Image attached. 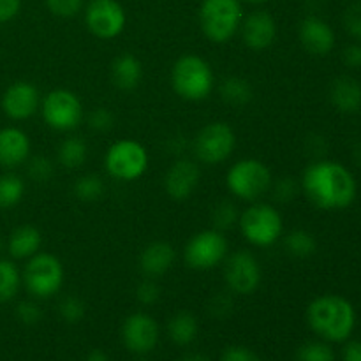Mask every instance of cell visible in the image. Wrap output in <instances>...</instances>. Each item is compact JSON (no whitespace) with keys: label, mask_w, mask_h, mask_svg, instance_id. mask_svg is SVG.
<instances>
[{"label":"cell","mask_w":361,"mask_h":361,"mask_svg":"<svg viewBox=\"0 0 361 361\" xmlns=\"http://www.w3.org/2000/svg\"><path fill=\"white\" fill-rule=\"evenodd\" d=\"M300 189L321 210L334 212L351 207L356 200V180L345 166L335 161H317L307 166Z\"/></svg>","instance_id":"obj_1"},{"label":"cell","mask_w":361,"mask_h":361,"mask_svg":"<svg viewBox=\"0 0 361 361\" xmlns=\"http://www.w3.org/2000/svg\"><path fill=\"white\" fill-rule=\"evenodd\" d=\"M307 321L324 341L342 342L355 330L356 314L349 300L338 295H323L310 302Z\"/></svg>","instance_id":"obj_2"},{"label":"cell","mask_w":361,"mask_h":361,"mask_svg":"<svg viewBox=\"0 0 361 361\" xmlns=\"http://www.w3.org/2000/svg\"><path fill=\"white\" fill-rule=\"evenodd\" d=\"M215 74L210 63L197 55H182L171 69V87L180 99L189 102L204 101L212 94Z\"/></svg>","instance_id":"obj_3"},{"label":"cell","mask_w":361,"mask_h":361,"mask_svg":"<svg viewBox=\"0 0 361 361\" xmlns=\"http://www.w3.org/2000/svg\"><path fill=\"white\" fill-rule=\"evenodd\" d=\"M243 7L240 0H203L200 7V25L204 37L215 44L229 42L240 30Z\"/></svg>","instance_id":"obj_4"},{"label":"cell","mask_w":361,"mask_h":361,"mask_svg":"<svg viewBox=\"0 0 361 361\" xmlns=\"http://www.w3.org/2000/svg\"><path fill=\"white\" fill-rule=\"evenodd\" d=\"M274 176L259 159H242L229 168L226 185L229 192L242 201H257L271 189Z\"/></svg>","instance_id":"obj_5"},{"label":"cell","mask_w":361,"mask_h":361,"mask_svg":"<svg viewBox=\"0 0 361 361\" xmlns=\"http://www.w3.org/2000/svg\"><path fill=\"white\" fill-rule=\"evenodd\" d=\"M238 226L243 238L254 247L274 245L284 231L281 212L274 204L257 203V201L243 210L238 217Z\"/></svg>","instance_id":"obj_6"},{"label":"cell","mask_w":361,"mask_h":361,"mask_svg":"<svg viewBox=\"0 0 361 361\" xmlns=\"http://www.w3.org/2000/svg\"><path fill=\"white\" fill-rule=\"evenodd\" d=\"M21 279L27 291L34 298H51L63 284V264L53 254L37 252L28 259Z\"/></svg>","instance_id":"obj_7"},{"label":"cell","mask_w":361,"mask_h":361,"mask_svg":"<svg viewBox=\"0 0 361 361\" xmlns=\"http://www.w3.org/2000/svg\"><path fill=\"white\" fill-rule=\"evenodd\" d=\"M147 148L134 140H120L108 148L104 155V168L109 176L120 182H134L147 173Z\"/></svg>","instance_id":"obj_8"},{"label":"cell","mask_w":361,"mask_h":361,"mask_svg":"<svg viewBox=\"0 0 361 361\" xmlns=\"http://www.w3.org/2000/svg\"><path fill=\"white\" fill-rule=\"evenodd\" d=\"M41 115L46 126L59 133H69L83 122L81 99L67 88H56L41 99Z\"/></svg>","instance_id":"obj_9"},{"label":"cell","mask_w":361,"mask_h":361,"mask_svg":"<svg viewBox=\"0 0 361 361\" xmlns=\"http://www.w3.org/2000/svg\"><path fill=\"white\" fill-rule=\"evenodd\" d=\"M228 240L219 229H204L196 233L187 242L183 249V261L189 268L197 271L214 270L219 264L224 263L228 256Z\"/></svg>","instance_id":"obj_10"},{"label":"cell","mask_w":361,"mask_h":361,"mask_svg":"<svg viewBox=\"0 0 361 361\" xmlns=\"http://www.w3.org/2000/svg\"><path fill=\"white\" fill-rule=\"evenodd\" d=\"M236 148V134L226 122H210L194 137V154L203 164L215 166L228 161Z\"/></svg>","instance_id":"obj_11"},{"label":"cell","mask_w":361,"mask_h":361,"mask_svg":"<svg viewBox=\"0 0 361 361\" xmlns=\"http://www.w3.org/2000/svg\"><path fill=\"white\" fill-rule=\"evenodd\" d=\"M226 286L238 296H249L261 284V264L249 250H236L224 259Z\"/></svg>","instance_id":"obj_12"},{"label":"cell","mask_w":361,"mask_h":361,"mask_svg":"<svg viewBox=\"0 0 361 361\" xmlns=\"http://www.w3.org/2000/svg\"><path fill=\"white\" fill-rule=\"evenodd\" d=\"M85 23L92 35L102 41L118 37L127 23V14L116 0H92L85 9Z\"/></svg>","instance_id":"obj_13"},{"label":"cell","mask_w":361,"mask_h":361,"mask_svg":"<svg viewBox=\"0 0 361 361\" xmlns=\"http://www.w3.org/2000/svg\"><path fill=\"white\" fill-rule=\"evenodd\" d=\"M123 345L134 355H148L159 342V324L145 312L130 314L122 324Z\"/></svg>","instance_id":"obj_14"},{"label":"cell","mask_w":361,"mask_h":361,"mask_svg":"<svg viewBox=\"0 0 361 361\" xmlns=\"http://www.w3.org/2000/svg\"><path fill=\"white\" fill-rule=\"evenodd\" d=\"M41 94L30 81H14L2 95V109L11 120H27L41 108Z\"/></svg>","instance_id":"obj_15"},{"label":"cell","mask_w":361,"mask_h":361,"mask_svg":"<svg viewBox=\"0 0 361 361\" xmlns=\"http://www.w3.org/2000/svg\"><path fill=\"white\" fill-rule=\"evenodd\" d=\"M201 182V169L190 159H178L164 176V190L171 200L185 201L196 192Z\"/></svg>","instance_id":"obj_16"},{"label":"cell","mask_w":361,"mask_h":361,"mask_svg":"<svg viewBox=\"0 0 361 361\" xmlns=\"http://www.w3.org/2000/svg\"><path fill=\"white\" fill-rule=\"evenodd\" d=\"M240 32L247 48L261 51L270 48L277 39V23L268 11H254L249 16H243Z\"/></svg>","instance_id":"obj_17"},{"label":"cell","mask_w":361,"mask_h":361,"mask_svg":"<svg viewBox=\"0 0 361 361\" xmlns=\"http://www.w3.org/2000/svg\"><path fill=\"white\" fill-rule=\"evenodd\" d=\"M300 42L314 56H326L335 48V32L323 18L307 16L300 23Z\"/></svg>","instance_id":"obj_18"},{"label":"cell","mask_w":361,"mask_h":361,"mask_svg":"<svg viewBox=\"0 0 361 361\" xmlns=\"http://www.w3.org/2000/svg\"><path fill=\"white\" fill-rule=\"evenodd\" d=\"M30 155V140L27 133L18 127L0 129V166L14 169L28 161Z\"/></svg>","instance_id":"obj_19"},{"label":"cell","mask_w":361,"mask_h":361,"mask_svg":"<svg viewBox=\"0 0 361 361\" xmlns=\"http://www.w3.org/2000/svg\"><path fill=\"white\" fill-rule=\"evenodd\" d=\"M176 261V250L171 243L162 242H152L141 250L140 256V268L147 277H161L166 271L173 268Z\"/></svg>","instance_id":"obj_20"},{"label":"cell","mask_w":361,"mask_h":361,"mask_svg":"<svg viewBox=\"0 0 361 361\" xmlns=\"http://www.w3.org/2000/svg\"><path fill=\"white\" fill-rule=\"evenodd\" d=\"M330 101L337 111L356 113L361 108V85L351 76H338L330 87Z\"/></svg>","instance_id":"obj_21"},{"label":"cell","mask_w":361,"mask_h":361,"mask_svg":"<svg viewBox=\"0 0 361 361\" xmlns=\"http://www.w3.org/2000/svg\"><path fill=\"white\" fill-rule=\"evenodd\" d=\"M111 80L120 90H134L143 80V63L133 53H122L111 63Z\"/></svg>","instance_id":"obj_22"},{"label":"cell","mask_w":361,"mask_h":361,"mask_svg":"<svg viewBox=\"0 0 361 361\" xmlns=\"http://www.w3.org/2000/svg\"><path fill=\"white\" fill-rule=\"evenodd\" d=\"M42 245V235L35 226H18L9 235L7 250L14 259H30L39 252Z\"/></svg>","instance_id":"obj_23"},{"label":"cell","mask_w":361,"mask_h":361,"mask_svg":"<svg viewBox=\"0 0 361 361\" xmlns=\"http://www.w3.org/2000/svg\"><path fill=\"white\" fill-rule=\"evenodd\" d=\"M197 319L190 312H176L169 319L168 334L176 345H189L197 337Z\"/></svg>","instance_id":"obj_24"},{"label":"cell","mask_w":361,"mask_h":361,"mask_svg":"<svg viewBox=\"0 0 361 361\" xmlns=\"http://www.w3.org/2000/svg\"><path fill=\"white\" fill-rule=\"evenodd\" d=\"M56 155H59L60 166H63V168L67 169H78L80 166L85 164V161H87L88 147L87 143H85L83 137L71 136L66 137V140L60 143Z\"/></svg>","instance_id":"obj_25"},{"label":"cell","mask_w":361,"mask_h":361,"mask_svg":"<svg viewBox=\"0 0 361 361\" xmlns=\"http://www.w3.org/2000/svg\"><path fill=\"white\" fill-rule=\"evenodd\" d=\"M284 249L288 250L289 256L305 259L316 254L317 240L307 229H293L284 236Z\"/></svg>","instance_id":"obj_26"},{"label":"cell","mask_w":361,"mask_h":361,"mask_svg":"<svg viewBox=\"0 0 361 361\" xmlns=\"http://www.w3.org/2000/svg\"><path fill=\"white\" fill-rule=\"evenodd\" d=\"M221 97L231 106H245L252 101V85L242 76H229L221 85Z\"/></svg>","instance_id":"obj_27"},{"label":"cell","mask_w":361,"mask_h":361,"mask_svg":"<svg viewBox=\"0 0 361 361\" xmlns=\"http://www.w3.org/2000/svg\"><path fill=\"white\" fill-rule=\"evenodd\" d=\"M23 279L16 264L9 259H0V303L16 298Z\"/></svg>","instance_id":"obj_28"},{"label":"cell","mask_w":361,"mask_h":361,"mask_svg":"<svg viewBox=\"0 0 361 361\" xmlns=\"http://www.w3.org/2000/svg\"><path fill=\"white\" fill-rule=\"evenodd\" d=\"M25 196V182L16 173L0 175V210L16 207Z\"/></svg>","instance_id":"obj_29"},{"label":"cell","mask_w":361,"mask_h":361,"mask_svg":"<svg viewBox=\"0 0 361 361\" xmlns=\"http://www.w3.org/2000/svg\"><path fill=\"white\" fill-rule=\"evenodd\" d=\"M73 190L78 200L90 203V201L101 200L102 194H104V182H102L101 176L88 173V175L80 176L74 182Z\"/></svg>","instance_id":"obj_30"},{"label":"cell","mask_w":361,"mask_h":361,"mask_svg":"<svg viewBox=\"0 0 361 361\" xmlns=\"http://www.w3.org/2000/svg\"><path fill=\"white\" fill-rule=\"evenodd\" d=\"M238 210L231 201H221L215 204L214 214H212V221H214L215 229L219 231H226V229L233 228L238 222Z\"/></svg>","instance_id":"obj_31"},{"label":"cell","mask_w":361,"mask_h":361,"mask_svg":"<svg viewBox=\"0 0 361 361\" xmlns=\"http://www.w3.org/2000/svg\"><path fill=\"white\" fill-rule=\"evenodd\" d=\"M296 361H335V355L324 342H307L296 353Z\"/></svg>","instance_id":"obj_32"},{"label":"cell","mask_w":361,"mask_h":361,"mask_svg":"<svg viewBox=\"0 0 361 361\" xmlns=\"http://www.w3.org/2000/svg\"><path fill=\"white\" fill-rule=\"evenodd\" d=\"M85 312H87V309H85L83 300H80L78 296H66V298L59 303L60 317L69 324L80 323L85 317Z\"/></svg>","instance_id":"obj_33"},{"label":"cell","mask_w":361,"mask_h":361,"mask_svg":"<svg viewBox=\"0 0 361 361\" xmlns=\"http://www.w3.org/2000/svg\"><path fill=\"white\" fill-rule=\"evenodd\" d=\"M53 175H55V166H53V162L48 157L37 155V157L28 161V176L34 182L46 183L51 180Z\"/></svg>","instance_id":"obj_34"},{"label":"cell","mask_w":361,"mask_h":361,"mask_svg":"<svg viewBox=\"0 0 361 361\" xmlns=\"http://www.w3.org/2000/svg\"><path fill=\"white\" fill-rule=\"evenodd\" d=\"M46 7L53 16L74 18L83 9V0H46Z\"/></svg>","instance_id":"obj_35"},{"label":"cell","mask_w":361,"mask_h":361,"mask_svg":"<svg viewBox=\"0 0 361 361\" xmlns=\"http://www.w3.org/2000/svg\"><path fill=\"white\" fill-rule=\"evenodd\" d=\"M113 122H115V116L109 111L108 108H95L92 109L90 115H88V127L92 130H97V133H106L113 127Z\"/></svg>","instance_id":"obj_36"},{"label":"cell","mask_w":361,"mask_h":361,"mask_svg":"<svg viewBox=\"0 0 361 361\" xmlns=\"http://www.w3.org/2000/svg\"><path fill=\"white\" fill-rule=\"evenodd\" d=\"M161 298V289L155 284V281H152L150 277L145 279L143 282H140L136 288V300L143 305H154Z\"/></svg>","instance_id":"obj_37"},{"label":"cell","mask_w":361,"mask_h":361,"mask_svg":"<svg viewBox=\"0 0 361 361\" xmlns=\"http://www.w3.org/2000/svg\"><path fill=\"white\" fill-rule=\"evenodd\" d=\"M344 27L356 41H361V4H353L344 13Z\"/></svg>","instance_id":"obj_38"},{"label":"cell","mask_w":361,"mask_h":361,"mask_svg":"<svg viewBox=\"0 0 361 361\" xmlns=\"http://www.w3.org/2000/svg\"><path fill=\"white\" fill-rule=\"evenodd\" d=\"M16 317L27 326H32V324H37L42 317L41 307L35 302H21L20 305L16 307Z\"/></svg>","instance_id":"obj_39"},{"label":"cell","mask_w":361,"mask_h":361,"mask_svg":"<svg viewBox=\"0 0 361 361\" xmlns=\"http://www.w3.org/2000/svg\"><path fill=\"white\" fill-rule=\"evenodd\" d=\"M270 190H274L275 200L282 201V203H288V201H291L293 197L296 196L298 185H296V182H293V178H289V176H284V178H281L279 182L271 183Z\"/></svg>","instance_id":"obj_40"},{"label":"cell","mask_w":361,"mask_h":361,"mask_svg":"<svg viewBox=\"0 0 361 361\" xmlns=\"http://www.w3.org/2000/svg\"><path fill=\"white\" fill-rule=\"evenodd\" d=\"M221 361H263L252 349L243 345H231L222 353Z\"/></svg>","instance_id":"obj_41"},{"label":"cell","mask_w":361,"mask_h":361,"mask_svg":"<svg viewBox=\"0 0 361 361\" xmlns=\"http://www.w3.org/2000/svg\"><path fill=\"white\" fill-rule=\"evenodd\" d=\"M20 11L21 0H0V25L13 21Z\"/></svg>","instance_id":"obj_42"},{"label":"cell","mask_w":361,"mask_h":361,"mask_svg":"<svg viewBox=\"0 0 361 361\" xmlns=\"http://www.w3.org/2000/svg\"><path fill=\"white\" fill-rule=\"evenodd\" d=\"M342 60L351 69H360L361 67V44L360 42H353L342 53Z\"/></svg>","instance_id":"obj_43"},{"label":"cell","mask_w":361,"mask_h":361,"mask_svg":"<svg viewBox=\"0 0 361 361\" xmlns=\"http://www.w3.org/2000/svg\"><path fill=\"white\" fill-rule=\"evenodd\" d=\"M344 361H361V342H349L344 348Z\"/></svg>","instance_id":"obj_44"},{"label":"cell","mask_w":361,"mask_h":361,"mask_svg":"<svg viewBox=\"0 0 361 361\" xmlns=\"http://www.w3.org/2000/svg\"><path fill=\"white\" fill-rule=\"evenodd\" d=\"M229 298H226V296H215L214 300H212V303H210V309H212V312H214V316H217V317H222L224 316V310H226V307L224 305H229Z\"/></svg>","instance_id":"obj_45"},{"label":"cell","mask_w":361,"mask_h":361,"mask_svg":"<svg viewBox=\"0 0 361 361\" xmlns=\"http://www.w3.org/2000/svg\"><path fill=\"white\" fill-rule=\"evenodd\" d=\"M87 361H109V358L104 351H101V349H94V351L87 356Z\"/></svg>","instance_id":"obj_46"},{"label":"cell","mask_w":361,"mask_h":361,"mask_svg":"<svg viewBox=\"0 0 361 361\" xmlns=\"http://www.w3.org/2000/svg\"><path fill=\"white\" fill-rule=\"evenodd\" d=\"M180 361H210V360H208L204 355H201V353H189V355L183 356Z\"/></svg>","instance_id":"obj_47"},{"label":"cell","mask_w":361,"mask_h":361,"mask_svg":"<svg viewBox=\"0 0 361 361\" xmlns=\"http://www.w3.org/2000/svg\"><path fill=\"white\" fill-rule=\"evenodd\" d=\"M240 2L250 4V6H263V4H268L270 0H240Z\"/></svg>","instance_id":"obj_48"},{"label":"cell","mask_w":361,"mask_h":361,"mask_svg":"<svg viewBox=\"0 0 361 361\" xmlns=\"http://www.w3.org/2000/svg\"><path fill=\"white\" fill-rule=\"evenodd\" d=\"M136 361H148V360H145V358H140V360H136Z\"/></svg>","instance_id":"obj_49"},{"label":"cell","mask_w":361,"mask_h":361,"mask_svg":"<svg viewBox=\"0 0 361 361\" xmlns=\"http://www.w3.org/2000/svg\"><path fill=\"white\" fill-rule=\"evenodd\" d=\"M0 249H2V238H0Z\"/></svg>","instance_id":"obj_50"}]
</instances>
